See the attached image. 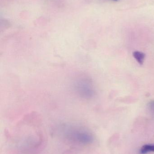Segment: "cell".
<instances>
[{
    "label": "cell",
    "mask_w": 154,
    "mask_h": 154,
    "mask_svg": "<svg viewBox=\"0 0 154 154\" xmlns=\"http://www.w3.org/2000/svg\"><path fill=\"white\" fill-rule=\"evenodd\" d=\"M76 88L79 94L84 98H90L95 93L92 82L86 78L78 80L76 82Z\"/></svg>",
    "instance_id": "6da1fadb"
},
{
    "label": "cell",
    "mask_w": 154,
    "mask_h": 154,
    "mask_svg": "<svg viewBox=\"0 0 154 154\" xmlns=\"http://www.w3.org/2000/svg\"><path fill=\"white\" fill-rule=\"evenodd\" d=\"M147 108L150 113L154 116V100H152L149 102L147 105Z\"/></svg>",
    "instance_id": "277c9868"
},
{
    "label": "cell",
    "mask_w": 154,
    "mask_h": 154,
    "mask_svg": "<svg viewBox=\"0 0 154 154\" xmlns=\"http://www.w3.org/2000/svg\"><path fill=\"white\" fill-rule=\"evenodd\" d=\"M113 1H118V0H113Z\"/></svg>",
    "instance_id": "5b68a950"
},
{
    "label": "cell",
    "mask_w": 154,
    "mask_h": 154,
    "mask_svg": "<svg viewBox=\"0 0 154 154\" xmlns=\"http://www.w3.org/2000/svg\"><path fill=\"white\" fill-rule=\"evenodd\" d=\"M151 152H154V144H146L143 146L140 150L141 154H146Z\"/></svg>",
    "instance_id": "3957f363"
},
{
    "label": "cell",
    "mask_w": 154,
    "mask_h": 154,
    "mask_svg": "<svg viewBox=\"0 0 154 154\" xmlns=\"http://www.w3.org/2000/svg\"><path fill=\"white\" fill-rule=\"evenodd\" d=\"M133 56L139 64L143 65V64L146 56L144 53L141 51H135L133 53Z\"/></svg>",
    "instance_id": "7a4b0ae2"
}]
</instances>
